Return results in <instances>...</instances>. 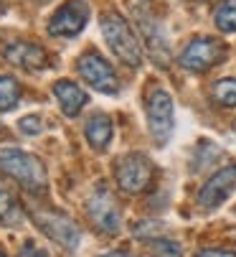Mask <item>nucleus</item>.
I'll use <instances>...</instances> for the list:
<instances>
[{
	"instance_id": "obj_15",
	"label": "nucleus",
	"mask_w": 236,
	"mask_h": 257,
	"mask_svg": "<svg viewBox=\"0 0 236 257\" xmlns=\"http://www.w3.org/2000/svg\"><path fill=\"white\" fill-rule=\"evenodd\" d=\"M21 99V84L13 74H3L0 77V112H11L18 107Z\"/></svg>"
},
{
	"instance_id": "obj_5",
	"label": "nucleus",
	"mask_w": 236,
	"mask_h": 257,
	"mask_svg": "<svg viewBox=\"0 0 236 257\" xmlns=\"http://www.w3.org/2000/svg\"><path fill=\"white\" fill-rule=\"evenodd\" d=\"M147 130L152 135V140L157 145H163L170 140L173 135V127H175V112H173V97L155 87L150 94H147Z\"/></svg>"
},
{
	"instance_id": "obj_18",
	"label": "nucleus",
	"mask_w": 236,
	"mask_h": 257,
	"mask_svg": "<svg viewBox=\"0 0 236 257\" xmlns=\"http://www.w3.org/2000/svg\"><path fill=\"white\" fill-rule=\"evenodd\" d=\"M211 97H213V102L221 104V107H236V77L218 79V82L211 87Z\"/></svg>"
},
{
	"instance_id": "obj_24",
	"label": "nucleus",
	"mask_w": 236,
	"mask_h": 257,
	"mask_svg": "<svg viewBox=\"0 0 236 257\" xmlns=\"http://www.w3.org/2000/svg\"><path fill=\"white\" fill-rule=\"evenodd\" d=\"M0 13H3V0H0Z\"/></svg>"
},
{
	"instance_id": "obj_13",
	"label": "nucleus",
	"mask_w": 236,
	"mask_h": 257,
	"mask_svg": "<svg viewBox=\"0 0 236 257\" xmlns=\"http://www.w3.org/2000/svg\"><path fill=\"white\" fill-rule=\"evenodd\" d=\"M54 97H56L61 112H64L66 117H76L79 112H82V107L87 104V99H89L87 92L79 87L76 82H71V79H59V82H54Z\"/></svg>"
},
{
	"instance_id": "obj_9",
	"label": "nucleus",
	"mask_w": 236,
	"mask_h": 257,
	"mask_svg": "<svg viewBox=\"0 0 236 257\" xmlns=\"http://www.w3.org/2000/svg\"><path fill=\"white\" fill-rule=\"evenodd\" d=\"M33 222L36 227L41 229L49 239H54L59 247L74 252L79 247V239H82V232L79 227L71 222L69 216H61V214H51V211H33Z\"/></svg>"
},
{
	"instance_id": "obj_10",
	"label": "nucleus",
	"mask_w": 236,
	"mask_h": 257,
	"mask_svg": "<svg viewBox=\"0 0 236 257\" xmlns=\"http://www.w3.org/2000/svg\"><path fill=\"white\" fill-rule=\"evenodd\" d=\"M233 186H236V163H226L213 176H208V181L201 186V191H198V206H203L208 211L216 209V206H221L228 199V194L233 191Z\"/></svg>"
},
{
	"instance_id": "obj_11",
	"label": "nucleus",
	"mask_w": 236,
	"mask_h": 257,
	"mask_svg": "<svg viewBox=\"0 0 236 257\" xmlns=\"http://www.w3.org/2000/svg\"><path fill=\"white\" fill-rule=\"evenodd\" d=\"M3 56L13 66H21L26 71H41L49 66L46 49L41 44H33V41H11L3 46Z\"/></svg>"
},
{
	"instance_id": "obj_14",
	"label": "nucleus",
	"mask_w": 236,
	"mask_h": 257,
	"mask_svg": "<svg viewBox=\"0 0 236 257\" xmlns=\"http://www.w3.org/2000/svg\"><path fill=\"white\" fill-rule=\"evenodd\" d=\"M112 130H114V125H112V117L107 112H94L84 125V135H87V140L94 151L107 148L109 140H112Z\"/></svg>"
},
{
	"instance_id": "obj_17",
	"label": "nucleus",
	"mask_w": 236,
	"mask_h": 257,
	"mask_svg": "<svg viewBox=\"0 0 236 257\" xmlns=\"http://www.w3.org/2000/svg\"><path fill=\"white\" fill-rule=\"evenodd\" d=\"M23 219V211H21V204L16 201L13 191L0 186V222L3 224H18Z\"/></svg>"
},
{
	"instance_id": "obj_6",
	"label": "nucleus",
	"mask_w": 236,
	"mask_h": 257,
	"mask_svg": "<svg viewBox=\"0 0 236 257\" xmlns=\"http://www.w3.org/2000/svg\"><path fill=\"white\" fill-rule=\"evenodd\" d=\"M152 176H155V168H152L150 158L142 153H127L114 163L117 186L125 194H142L150 186Z\"/></svg>"
},
{
	"instance_id": "obj_12",
	"label": "nucleus",
	"mask_w": 236,
	"mask_h": 257,
	"mask_svg": "<svg viewBox=\"0 0 236 257\" xmlns=\"http://www.w3.org/2000/svg\"><path fill=\"white\" fill-rule=\"evenodd\" d=\"M137 21H140V31H142V39H145V46H147V54L152 56V61L160 66H168L170 49H168V39H165L160 23L152 21L145 13H140V11H137Z\"/></svg>"
},
{
	"instance_id": "obj_21",
	"label": "nucleus",
	"mask_w": 236,
	"mask_h": 257,
	"mask_svg": "<svg viewBox=\"0 0 236 257\" xmlns=\"http://www.w3.org/2000/svg\"><path fill=\"white\" fill-rule=\"evenodd\" d=\"M18 127H21L23 135H38V133L44 130V120L38 117V115H28V117H23L18 122Z\"/></svg>"
},
{
	"instance_id": "obj_2",
	"label": "nucleus",
	"mask_w": 236,
	"mask_h": 257,
	"mask_svg": "<svg viewBox=\"0 0 236 257\" xmlns=\"http://www.w3.org/2000/svg\"><path fill=\"white\" fill-rule=\"evenodd\" d=\"M0 171L33 194H41L49 183L41 158H36L33 153H26L21 148H0Z\"/></svg>"
},
{
	"instance_id": "obj_16",
	"label": "nucleus",
	"mask_w": 236,
	"mask_h": 257,
	"mask_svg": "<svg viewBox=\"0 0 236 257\" xmlns=\"http://www.w3.org/2000/svg\"><path fill=\"white\" fill-rule=\"evenodd\" d=\"M213 26L221 33H236V0H221L213 11Z\"/></svg>"
},
{
	"instance_id": "obj_22",
	"label": "nucleus",
	"mask_w": 236,
	"mask_h": 257,
	"mask_svg": "<svg viewBox=\"0 0 236 257\" xmlns=\"http://www.w3.org/2000/svg\"><path fill=\"white\" fill-rule=\"evenodd\" d=\"M195 257H236L233 249H221V247H203L195 252Z\"/></svg>"
},
{
	"instance_id": "obj_1",
	"label": "nucleus",
	"mask_w": 236,
	"mask_h": 257,
	"mask_svg": "<svg viewBox=\"0 0 236 257\" xmlns=\"http://www.w3.org/2000/svg\"><path fill=\"white\" fill-rule=\"evenodd\" d=\"M99 31H102V39L107 41V46L112 49V54L122 64H127L130 69L142 66V44L137 39L135 28L130 26V21L122 13H117V11L102 13Z\"/></svg>"
},
{
	"instance_id": "obj_23",
	"label": "nucleus",
	"mask_w": 236,
	"mask_h": 257,
	"mask_svg": "<svg viewBox=\"0 0 236 257\" xmlns=\"http://www.w3.org/2000/svg\"><path fill=\"white\" fill-rule=\"evenodd\" d=\"M99 257H132L127 252H109V254H99Z\"/></svg>"
},
{
	"instance_id": "obj_8",
	"label": "nucleus",
	"mask_w": 236,
	"mask_h": 257,
	"mask_svg": "<svg viewBox=\"0 0 236 257\" xmlns=\"http://www.w3.org/2000/svg\"><path fill=\"white\" fill-rule=\"evenodd\" d=\"M87 214L92 219V224L104 232V234H117L122 229V214H120V206H117V199L109 194L107 186H97L94 194L89 196L87 201Z\"/></svg>"
},
{
	"instance_id": "obj_25",
	"label": "nucleus",
	"mask_w": 236,
	"mask_h": 257,
	"mask_svg": "<svg viewBox=\"0 0 236 257\" xmlns=\"http://www.w3.org/2000/svg\"><path fill=\"white\" fill-rule=\"evenodd\" d=\"M0 257H6V252H3V249H0Z\"/></svg>"
},
{
	"instance_id": "obj_20",
	"label": "nucleus",
	"mask_w": 236,
	"mask_h": 257,
	"mask_svg": "<svg viewBox=\"0 0 236 257\" xmlns=\"http://www.w3.org/2000/svg\"><path fill=\"white\" fill-rule=\"evenodd\" d=\"M160 232H163V224L160 222H152V219H145V222H137L132 227V234L137 239H147V242L157 239V234H160Z\"/></svg>"
},
{
	"instance_id": "obj_26",
	"label": "nucleus",
	"mask_w": 236,
	"mask_h": 257,
	"mask_svg": "<svg viewBox=\"0 0 236 257\" xmlns=\"http://www.w3.org/2000/svg\"><path fill=\"white\" fill-rule=\"evenodd\" d=\"M233 133H236V120H233Z\"/></svg>"
},
{
	"instance_id": "obj_19",
	"label": "nucleus",
	"mask_w": 236,
	"mask_h": 257,
	"mask_svg": "<svg viewBox=\"0 0 236 257\" xmlns=\"http://www.w3.org/2000/svg\"><path fill=\"white\" fill-rule=\"evenodd\" d=\"M150 254L152 257H183V247L175 239L157 237V239L150 242Z\"/></svg>"
},
{
	"instance_id": "obj_4",
	"label": "nucleus",
	"mask_w": 236,
	"mask_h": 257,
	"mask_svg": "<svg viewBox=\"0 0 236 257\" xmlns=\"http://www.w3.org/2000/svg\"><path fill=\"white\" fill-rule=\"evenodd\" d=\"M89 3L87 0H66L64 6H59L49 23H46V31L49 36H54V39H74V36H79L87 23H89Z\"/></svg>"
},
{
	"instance_id": "obj_7",
	"label": "nucleus",
	"mask_w": 236,
	"mask_h": 257,
	"mask_svg": "<svg viewBox=\"0 0 236 257\" xmlns=\"http://www.w3.org/2000/svg\"><path fill=\"white\" fill-rule=\"evenodd\" d=\"M76 69H79V74H82V79L102 92V94H117L120 92V79H117V71L114 66L99 54V51H84L82 56H79L76 61Z\"/></svg>"
},
{
	"instance_id": "obj_3",
	"label": "nucleus",
	"mask_w": 236,
	"mask_h": 257,
	"mask_svg": "<svg viewBox=\"0 0 236 257\" xmlns=\"http://www.w3.org/2000/svg\"><path fill=\"white\" fill-rule=\"evenodd\" d=\"M228 54V46L221 39H213V36H195L185 44V49L178 56V64L185 71H193V74H201V71H208L213 66H218Z\"/></svg>"
}]
</instances>
